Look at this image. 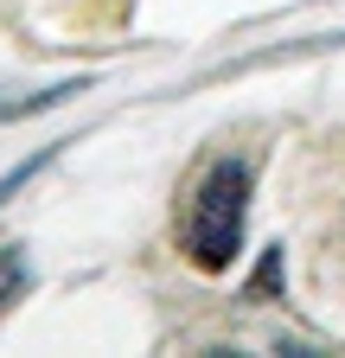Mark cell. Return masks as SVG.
<instances>
[{"label":"cell","mask_w":345,"mask_h":358,"mask_svg":"<svg viewBox=\"0 0 345 358\" xmlns=\"http://www.w3.org/2000/svg\"><path fill=\"white\" fill-rule=\"evenodd\" d=\"M20 282H26V262H20V250H7V256H0V301H7Z\"/></svg>","instance_id":"4"},{"label":"cell","mask_w":345,"mask_h":358,"mask_svg":"<svg viewBox=\"0 0 345 358\" xmlns=\"http://www.w3.org/2000/svg\"><path fill=\"white\" fill-rule=\"evenodd\" d=\"M83 90H90V77H64V83H45V90H26V96L0 103V122H26V115H45V109H58V103L83 96Z\"/></svg>","instance_id":"2"},{"label":"cell","mask_w":345,"mask_h":358,"mask_svg":"<svg viewBox=\"0 0 345 358\" xmlns=\"http://www.w3.org/2000/svg\"><path fill=\"white\" fill-rule=\"evenodd\" d=\"M52 154H58V148H38L32 160H20V166H13L7 179H0V205H7V199H13V192L26 186V179H38V166H52Z\"/></svg>","instance_id":"3"},{"label":"cell","mask_w":345,"mask_h":358,"mask_svg":"<svg viewBox=\"0 0 345 358\" xmlns=\"http://www.w3.org/2000/svg\"><path fill=\"white\" fill-rule=\"evenodd\" d=\"M249 160L224 154V160H211L198 179H192V192H186V211H179V250L192 268H205V275H218V268L237 262L243 250V211H249Z\"/></svg>","instance_id":"1"}]
</instances>
